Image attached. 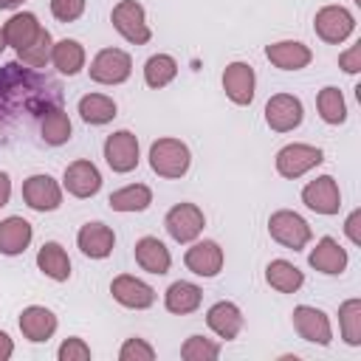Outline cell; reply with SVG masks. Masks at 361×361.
<instances>
[{"label": "cell", "instance_id": "6da1fadb", "mask_svg": "<svg viewBox=\"0 0 361 361\" xmlns=\"http://www.w3.org/2000/svg\"><path fill=\"white\" fill-rule=\"evenodd\" d=\"M192 152L178 138H158L149 147V166L161 178H183L189 172Z\"/></svg>", "mask_w": 361, "mask_h": 361}, {"label": "cell", "instance_id": "7a4b0ae2", "mask_svg": "<svg viewBox=\"0 0 361 361\" xmlns=\"http://www.w3.org/2000/svg\"><path fill=\"white\" fill-rule=\"evenodd\" d=\"M268 231H271V237H274L279 245H285V248H290V251H302V248L310 243V237H313L307 220H305L302 214L290 212V209L274 212L271 220H268Z\"/></svg>", "mask_w": 361, "mask_h": 361}, {"label": "cell", "instance_id": "3957f363", "mask_svg": "<svg viewBox=\"0 0 361 361\" xmlns=\"http://www.w3.org/2000/svg\"><path fill=\"white\" fill-rule=\"evenodd\" d=\"M110 20H113V28L127 42H133V45H144L152 37V31L147 25V17H144V6L138 0H121V3H116Z\"/></svg>", "mask_w": 361, "mask_h": 361}, {"label": "cell", "instance_id": "277c9868", "mask_svg": "<svg viewBox=\"0 0 361 361\" xmlns=\"http://www.w3.org/2000/svg\"><path fill=\"white\" fill-rule=\"evenodd\" d=\"M90 79L99 85H121L133 73V59L121 48H102L90 62Z\"/></svg>", "mask_w": 361, "mask_h": 361}, {"label": "cell", "instance_id": "5b68a950", "mask_svg": "<svg viewBox=\"0 0 361 361\" xmlns=\"http://www.w3.org/2000/svg\"><path fill=\"white\" fill-rule=\"evenodd\" d=\"M324 161V152L313 144H288L276 152V172L288 180L302 178L305 172H310L313 166H319Z\"/></svg>", "mask_w": 361, "mask_h": 361}, {"label": "cell", "instance_id": "8992f818", "mask_svg": "<svg viewBox=\"0 0 361 361\" xmlns=\"http://www.w3.org/2000/svg\"><path fill=\"white\" fill-rule=\"evenodd\" d=\"M164 226H166V234H169L175 243H192V240H197V234L203 231L206 217H203V212H200L195 203H178V206H172V209L166 212Z\"/></svg>", "mask_w": 361, "mask_h": 361}, {"label": "cell", "instance_id": "52a82bcc", "mask_svg": "<svg viewBox=\"0 0 361 361\" xmlns=\"http://www.w3.org/2000/svg\"><path fill=\"white\" fill-rule=\"evenodd\" d=\"M313 28H316V34H319L324 42L338 45V42H344V39L353 34L355 17H353L344 6H324V8L316 11Z\"/></svg>", "mask_w": 361, "mask_h": 361}, {"label": "cell", "instance_id": "ba28073f", "mask_svg": "<svg viewBox=\"0 0 361 361\" xmlns=\"http://www.w3.org/2000/svg\"><path fill=\"white\" fill-rule=\"evenodd\" d=\"M104 161L113 172L124 175L138 166V138L130 130H118L104 141Z\"/></svg>", "mask_w": 361, "mask_h": 361}, {"label": "cell", "instance_id": "9c48e42d", "mask_svg": "<svg viewBox=\"0 0 361 361\" xmlns=\"http://www.w3.org/2000/svg\"><path fill=\"white\" fill-rule=\"evenodd\" d=\"M302 118H305L302 102H299L296 96H290V93H276V96H271L268 104H265V121H268V127L276 130V133H290V130H296V127L302 124Z\"/></svg>", "mask_w": 361, "mask_h": 361}, {"label": "cell", "instance_id": "30bf717a", "mask_svg": "<svg viewBox=\"0 0 361 361\" xmlns=\"http://www.w3.org/2000/svg\"><path fill=\"white\" fill-rule=\"evenodd\" d=\"M293 327H296V333H299L305 341H313V344H322V347H327V344L333 341L330 319H327V313L319 310V307H310V305L293 307Z\"/></svg>", "mask_w": 361, "mask_h": 361}, {"label": "cell", "instance_id": "8fae6325", "mask_svg": "<svg viewBox=\"0 0 361 361\" xmlns=\"http://www.w3.org/2000/svg\"><path fill=\"white\" fill-rule=\"evenodd\" d=\"M302 203L307 209H313L316 214H338V209H341V192H338L336 178L322 175V178L310 180L302 189Z\"/></svg>", "mask_w": 361, "mask_h": 361}, {"label": "cell", "instance_id": "7c38bea8", "mask_svg": "<svg viewBox=\"0 0 361 361\" xmlns=\"http://www.w3.org/2000/svg\"><path fill=\"white\" fill-rule=\"evenodd\" d=\"M23 200L34 212H54L62 203V189L51 175H31L23 183Z\"/></svg>", "mask_w": 361, "mask_h": 361}, {"label": "cell", "instance_id": "4fadbf2b", "mask_svg": "<svg viewBox=\"0 0 361 361\" xmlns=\"http://www.w3.org/2000/svg\"><path fill=\"white\" fill-rule=\"evenodd\" d=\"M110 293L118 305L124 307H133V310H144L155 302V290L138 279V276H130V274H118L113 282H110Z\"/></svg>", "mask_w": 361, "mask_h": 361}, {"label": "cell", "instance_id": "5bb4252c", "mask_svg": "<svg viewBox=\"0 0 361 361\" xmlns=\"http://www.w3.org/2000/svg\"><path fill=\"white\" fill-rule=\"evenodd\" d=\"M62 183L65 189L73 195V197H93L99 189H102V172L96 169L93 161H73L65 166V175H62Z\"/></svg>", "mask_w": 361, "mask_h": 361}, {"label": "cell", "instance_id": "9a60e30c", "mask_svg": "<svg viewBox=\"0 0 361 361\" xmlns=\"http://www.w3.org/2000/svg\"><path fill=\"white\" fill-rule=\"evenodd\" d=\"M254 68L248 62H231L223 71V90L234 104H251L254 102Z\"/></svg>", "mask_w": 361, "mask_h": 361}, {"label": "cell", "instance_id": "2e32d148", "mask_svg": "<svg viewBox=\"0 0 361 361\" xmlns=\"http://www.w3.org/2000/svg\"><path fill=\"white\" fill-rule=\"evenodd\" d=\"M76 243H79V248H82L85 257H90V259H104V257H110V251H113V245H116V234H113L110 226L93 220V223H85V226L79 228Z\"/></svg>", "mask_w": 361, "mask_h": 361}, {"label": "cell", "instance_id": "e0dca14e", "mask_svg": "<svg viewBox=\"0 0 361 361\" xmlns=\"http://www.w3.org/2000/svg\"><path fill=\"white\" fill-rule=\"evenodd\" d=\"M186 268L197 276H217L220 268H223V248L214 243V240H203V243H195L186 257H183Z\"/></svg>", "mask_w": 361, "mask_h": 361}, {"label": "cell", "instance_id": "ac0fdd59", "mask_svg": "<svg viewBox=\"0 0 361 361\" xmlns=\"http://www.w3.org/2000/svg\"><path fill=\"white\" fill-rule=\"evenodd\" d=\"M20 333L34 344L48 341L56 333V316L42 305H31L20 313Z\"/></svg>", "mask_w": 361, "mask_h": 361}, {"label": "cell", "instance_id": "d6986e66", "mask_svg": "<svg viewBox=\"0 0 361 361\" xmlns=\"http://www.w3.org/2000/svg\"><path fill=\"white\" fill-rule=\"evenodd\" d=\"M206 324H209V330L214 336L231 341L243 330V313H240V307L234 302H214L209 307V313H206Z\"/></svg>", "mask_w": 361, "mask_h": 361}, {"label": "cell", "instance_id": "ffe728a7", "mask_svg": "<svg viewBox=\"0 0 361 361\" xmlns=\"http://www.w3.org/2000/svg\"><path fill=\"white\" fill-rule=\"evenodd\" d=\"M265 56L271 59V65L282 68V71H299V68H307L313 54L307 45L296 42V39H282V42H274L265 48Z\"/></svg>", "mask_w": 361, "mask_h": 361}, {"label": "cell", "instance_id": "44dd1931", "mask_svg": "<svg viewBox=\"0 0 361 361\" xmlns=\"http://www.w3.org/2000/svg\"><path fill=\"white\" fill-rule=\"evenodd\" d=\"M307 262H310V268H316V271H322L327 276H336V274H341L347 268V251L333 237H322L316 243V248L310 251Z\"/></svg>", "mask_w": 361, "mask_h": 361}, {"label": "cell", "instance_id": "7402d4cb", "mask_svg": "<svg viewBox=\"0 0 361 361\" xmlns=\"http://www.w3.org/2000/svg\"><path fill=\"white\" fill-rule=\"evenodd\" d=\"M135 262L149 271V274H166L169 265H172V257H169V248L158 240V237H141L135 243Z\"/></svg>", "mask_w": 361, "mask_h": 361}, {"label": "cell", "instance_id": "603a6c76", "mask_svg": "<svg viewBox=\"0 0 361 361\" xmlns=\"http://www.w3.org/2000/svg\"><path fill=\"white\" fill-rule=\"evenodd\" d=\"M203 302V290L195 285V282H172L164 293V305L169 313H178V316H186V313H195Z\"/></svg>", "mask_w": 361, "mask_h": 361}, {"label": "cell", "instance_id": "cb8c5ba5", "mask_svg": "<svg viewBox=\"0 0 361 361\" xmlns=\"http://www.w3.org/2000/svg\"><path fill=\"white\" fill-rule=\"evenodd\" d=\"M31 237H34V231L25 217H6L0 223V254H6V257L23 254L28 248Z\"/></svg>", "mask_w": 361, "mask_h": 361}, {"label": "cell", "instance_id": "d4e9b609", "mask_svg": "<svg viewBox=\"0 0 361 361\" xmlns=\"http://www.w3.org/2000/svg\"><path fill=\"white\" fill-rule=\"evenodd\" d=\"M37 268L54 279V282H65L71 276V259L68 251L59 243H42V248L37 251Z\"/></svg>", "mask_w": 361, "mask_h": 361}, {"label": "cell", "instance_id": "484cf974", "mask_svg": "<svg viewBox=\"0 0 361 361\" xmlns=\"http://www.w3.org/2000/svg\"><path fill=\"white\" fill-rule=\"evenodd\" d=\"M39 20L31 14V11H20V14H14V17H8L6 20V25H3V37H6V45H11L14 51L17 48H25L37 34H39Z\"/></svg>", "mask_w": 361, "mask_h": 361}, {"label": "cell", "instance_id": "4316f807", "mask_svg": "<svg viewBox=\"0 0 361 361\" xmlns=\"http://www.w3.org/2000/svg\"><path fill=\"white\" fill-rule=\"evenodd\" d=\"M71 118L68 113L59 107V104H51L45 107L42 118H39V133H42V141L51 144V147H62L68 138H71Z\"/></svg>", "mask_w": 361, "mask_h": 361}, {"label": "cell", "instance_id": "83f0119b", "mask_svg": "<svg viewBox=\"0 0 361 361\" xmlns=\"http://www.w3.org/2000/svg\"><path fill=\"white\" fill-rule=\"evenodd\" d=\"M265 279L279 293H296L302 288V282H305V274L293 262H288V259H274L265 268Z\"/></svg>", "mask_w": 361, "mask_h": 361}, {"label": "cell", "instance_id": "f1b7e54d", "mask_svg": "<svg viewBox=\"0 0 361 361\" xmlns=\"http://www.w3.org/2000/svg\"><path fill=\"white\" fill-rule=\"evenodd\" d=\"M51 62H54V68H56L59 73L76 76V73L85 68V48H82L76 39H59V42H54Z\"/></svg>", "mask_w": 361, "mask_h": 361}, {"label": "cell", "instance_id": "f546056e", "mask_svg": "<svg viewBox=\"0 0 361 361\" xmlns=\"http://www.w3.org/2000/svg\"><path fill=\"white\" fill-rule=\"evenodd\" d=\"M107 203H110L113 212H144L152 203V192L144 183H130V186L113 192L107 197Z\"/></svg>", "mask_w": 361, "mask_h": 361}, {"label": "cell", "instance_id": "4dcf8cb0", "mask_svg": "<svg viewBox=\"0 0 361 361\" xmlns=\"http://www.w3.org/2000/svg\"><path fill=\"white\" fill-rule=\"evenodd\" d=\"M51 51H54V37L48 28H39V34L25 48H17V62H23L25 68H45L51 62Z\"/></svg>", "mask_w": 361, "mask_h": 361}, {"label": "cell", "instance_id": "1f68e13d", "mask_svg": "<svg viewBox=\"0 0 361 361\" xmlns=\"http://www.w3.org/2000/svg\"><path fill=\"white\" fill-rule=\"evenodd\" d=\"M79 116L87 121V124H107L116 118V102L104 93H87L79 99Z\"/></svg>", "mask_w": 361, "mask_h": 361}, {"label": "cell", "instance_id": "d6a6232c", "mask_svg": "<svg viewBox=\"0 0 361 361\" xmlns=\"http://www.w3.org/2000/svg\"><path fill=\"white\" fill-rule=\"evenodd\" d=\"M178 76V62L169 56V54H155V56H149L147 59V65H144V82L149 85V87H166L172 79Z\"/></svg>", "mask_w": 361, "mask_h": 361}, {"label": "cell", "instance_id": "836d02e7", "mask_svg": "<svg viewBox=\"0 0 361 361\" xmlns=\"http://www.w3.org/2000/svg\"><path fill=\"white\" fill-rule=\"evenodd\" d=\"M316 107L327 124H344V118H347V104H344V96L338 87H322L316 96Z\"/></svg>", "mask_w": 361, "mask_h": 361}, {"label": "cell", "instance_id": "e575fe53", "mask_svg": "<svg viewBox=\"0 0 361 361\" xmlns=\"http://www.w3.org/2000/svg\"><path fill=\"white\" fill-rule=\"evenodd\" d=\"M338 324H341L344 341L358 347L361 344V299H347L338 307Z\"/></svg>", "mask_w": 361, "mask_h": 361}, {"label": "cell", "instance_id": "d590c367", "mask_svg": "<svg viewBox=\"0 0 361 361\" xmlns=\"http://www.w3.org/2000/svg\"><path fill=\"white\" fill-rule=\"evenodd\" d=\"M220 355V344L203 338V336H189L180 347V358L186 361H214Z\"/></svg>", "mask_w": 361, "mask_h": 361}, {"label": "cell", "instance_id": "8d00e7d4", "mask_svg": "<svg viewBox=\"0 0 361 361\" xmlns=\"http://www.w3.org/2000/svg\"><path fill=\"white\" fill-rule=\"evenodd\" d=\"M118 358L121 361H152L155 358V350L144 341V338H127L118 350Z\"/></svg>", "mask_w": 361, "mask_h": 361}, {"label": "cell", "instance_id": "74e56055", "mask_svg": "<svg viewBox=\"0 0 361 361\" xmlns=\"http://www.w3.org/2000/svg\"><path fill=\"white\" fill-rule=\"evenodd\" d=\"M51 14L59 23H73L85 14V0H51Z\"/></svg>", "mask_w": 361, "mask_h": 361}, {"label": "cell", "instance_id": "f35d334b", "mask_svg": "<svg viewBox=\"0 0 361 361\" xmlns=\"http://www.w3.org/2000/svg\"><path fill=\"white\" fill-rule=\"evenodd\" d=\"M59 361H87L90 358V347L82 341V338H65L62 344H59Z\"/></svg>", "mask_w": 361, "mask_h": 361}, {"label": "cell", "instance_id": "ab89813d", "mask_svg": "<svg viewBox=\"0 0 361 361\" xmlns=\"http://www.w3.org/2000/svg\"><path fill=\"white\" fill-rule=\"evenodd\" d=\"M358 56H361V45H353L350 51H344V54L338 56V65H341L347 73H358V71H361Z\"/></svg>", "mask_w": 361, "mask_h": 361}, {"label": "cell", "instance_id": "60d3db41", "mask_svg": "<svg viewBox=\"0 0 361 361\" xmlns=\"http://www.w3.org/2000/svg\"><path fill=\"white\" fill-rule=\"evenodd\" d=\"M358 220H361V212H353V214L347 217V226H344V228H347V237H350L355 245L361 243V234H358Z\"/></svg>", "mask_w": 361, "mask_h": 361}, {"label": "cell", "instance_id": "b9f144b4", "mask_svg": "<svg viewBox=\"0 0 361 361\" xmlns=\"http://www.w3.org/2000/svg\"><path fill=\"white\" fill-rule=\"evenodd\" d=\"M8 197H11V178L8 172H0V209L8 203Z\"/></svg>", "mask_w": 361, "mask_h": 361}, {"label": "cell", "instance_id": "7bdbcfd3", "mask_svg": "<svg viewBox=\"0 0 361 361\" xmlns=\"http://www.w3.org/2000/svg\"><path fill=\"white\" fill-rule=\"evenodd\" d=\"M11 353H14V341L8 338V333L0 330V361H8Z\"/></svg>", "mask_w": 361, "mask_h": 361}, {"label": "cell", "instance_id": "ee69618b", "mask_svg": "<svg viewBox=\"0 0 361 361\" xmlns=\"http://www.w3.org/2000/svg\"><path fill=\"white\" fill-rule=\"evenodd\" d=\"M25 0H0V8H17V6H23Z\"/></svg>", "mask_w": 361, "mask_h": 361}, {"label": "cell", "instance_id": "f6af8a7d", "mask_svg": "<svg viewBox=\"0 0 361 361\" xmlns=\"http://www.w3.org/2000/svg\"><path fill=\"white\" fill-rule=\"evenodd\" d=\"M3 48H6V37H3V28H0V54H3Z\"/></svg>", "mask_w": 361, "mask_h": 361}, {"label": "cell", "instance_id": "bcb514c9", "mask_svg": "<svg viewBox=\"0 0 361 361\" xmlns=\"http://www.w3.org/2000/svg\"><path fill=\"white\" fill-rule=\"evenodd\" d=\"M355 3H358V0H355Z\"/></svg>", "mask_w": 361, "mask_h": 361}]
</instances>
